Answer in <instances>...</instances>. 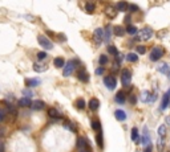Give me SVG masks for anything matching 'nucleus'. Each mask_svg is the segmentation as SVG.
<instances>
[{"mask_svg":"<svg viewBox=\"0 0 170 152\" xmlns=\"http://www.w3.org/2000/svg\"><path fill=\"white\" fill-rule=\"evenodd\" d=\"M108 64V57L105 54H102V56H100V65H105Z\"/></svg>","mask_w":170,"mask_h":152,"instance_id":"35","label":"nucleus"},{"mask_svg":"<svg viewBox=\"0 0 170 152\" xmlns=\"http://www.w3.org/2000/svg\"><path fill=\"white\" fill-rule=\"evenodd\" d=\"M65 126H67L68 128L71 130V131H76V128H75V126L72 124V123H69V122H65Z\"/></svg>","mask_w":170,"mask_h":152,"instance_id":"40","label":"nucleus"},{"mask_svg":"<svg viewBox=\"0 0 170 152\" xmlns=\"http://www.w3.org/2000/svg\"><path fill=\"white\" fill-rule=\"evenodd\" d=\"M25 84H27L28 88H35V86L40 85L41 81L39 78H31V79H27V81H25Z\"/></svg>","mask_w":170,"mask_h":152,"instance_id":"13","label":"nucleus"},{"mask_svg":"<svg viewBox=\"0 0 170 152\" xmlns=\"http://www.w3.org/2000/svg\"><path fill=\"white\" fill-rule=\"evenodd\" d=\"M169 102H170V90L168 93L164 95V98H162V103H161V110H165L166 107L169 106Z\"/></svg>","mask_w":170,"mask_h":152,"instance_id":"12","label":"nucleus"},{"mask_svg":"<svg viewBox=\"0 0 170 152\" xmlns=\"http://www.w3.org/2000/svg\"><path fill=\"white\" fill-rule=\"evenodd\" d=\"M138 130H137V128H133L132 130V140H133V142H134V143H138Z\"/></svg>","mask_w":170,"mask_h":152,"instance_id":"27","label":"nucleus"},{"mask_svg":"<svg viewBox=\"0 0 170 152\" xmlns=\"http://www.w3.org/2000/svg\"><path fill=\"white\" fill-rule=\"evenodd\" d=\"M128 8L130 9V12H137V11H138V7L134 5V4H129Z\"/></svg>","mask_w":170,"mask_h":152,"instance_id":"39","label":"nucleus"},{"mask_svg":"<svg viewBox=\"0 0 170 152\" xmlns=\"http://www.w3.org/2000/svg\"><path fill=\"white\" fill-rule=\"evenodd\" d=\"M102 73H104V69H102V68H97V69H96V74H97V75H101Z\"/></svg>","mask_w":170,"mask_h":152,"instance_id":"41","label":"nucleus"},{"mask_svg":"<svg viewBox=\"0 0 170 152\" xmlns=\"http://www.w3.org/2000/svg\"><path fill=\"white\" fill-rule=\"evenodd\" d=\"M126 60L130 61V62H136V61H138V56H137L136 53H129L128 56H126Z\"/></svg>","mask_w":170,"mask_h":152,"instance_id":"26","label":"nucleus"},{"mask_svg":"<svg viewBox=\"0 0 170 152\" xmlns=\"http://www.w3.org/2000/svg\"><path fill=\"white\" fill-rule=\"evenodd\" d=\"M78 152H90V151H89V150H80Z\"/></svg>","mask_w":170,"mask_h":152,"instance_id":"46","label":"nucleus"},{"mask_svg":"<svg viewBox=\"0 0 170 152\" xmlns=\"http://www.w3.org/2000/svg\"><path fill=\"white\" fill-rule=\"evenodd\" d=\"M37 58L40 60V61L44 60V58H47V53H45V52H39V53H37Z\"/></svg>","mask_w":170,"mask_h":152,"instance_id":"38","label":"nucleus"},{"mask_svg":"<svg viewBox=\"0 0 170 152\" xmlns=\"http://www.w3.org/2000/svg\"><path fill=\"white\" fill-rule=\"evenodd\" d=\"M104 84H105V86L109 90H114L117 82H116V78L113 77V75H108V77L104 78Z\"/></svg>","mask_w":170,"mask_h":152,"instance_id":"5","label":"nucleus"},{"mask_svg":"<svg viewBox=\"0 0 170 152\" xmlns=\"http://www.w3.org/2000/svg\"><path fill=\"white\" fill-rule=\"evenodd\" d=\"M114 35L116 36H118V37H122V36H124L125 35V29H124V28H122V27H120V25H118V27H114Z\"/></svg>","mask_w":170,"mask_h":152,"instance_id":"18","label":"nucleus"},{"mask_svg":"<svg viewBox=\"0 0 170 152\" xmlns=\"http://www.w3.org/2000/svg\"><path fill=\"white\" fill-rule=\"evenodd\" d=\"M142 144H144V146H145V147H147V146H150V137H149V135H147V130H145V134H144Z\"/></svg>","mask_w":170,"mask_h":152,"instance_id":"25","label":"nucleus"},{"mask_svg":"<svg viewBox=\"0 0 170 152\" xmlns=\"http://www.w3.org/2000/svg\"><path fill=\"white\" fill-rule=\"evenodd\" d=\"M105 12H106V15L109 17H114L116 15H117V11H116V8H113V7H108Z\"/></svg>","mask_w":170,"mask_h":152,"instance_id":"24","label":"nucleus"},{"mask_svg":"<svg viewBox=\"0 0 170 152\" xmlns=\"http://www.w3.org/2000/svg\"><path fill=\"white\" fill-rule=\"evenodd\" d=\"M4 118H5V113L3 110H0V122L4 121Z\"/></svg>","mask_w":170,"mask_h":152,"instance_id":"42","label":"nucleus"},{"mask_svg":"<svg viewBox=\"0 0 170 152\" xmlns=\"http://www.w3.org/2000/svg\"><path fill=\"white\" fill-rule=\"evenodd\" d=\"M126 32H128L129 35H136L137 33V28L134 25H128V28H126Z\"/></svg>","mask_w":170,"mask_h":152,"instance_id":"32","label":"nucleus"},{"mask_svg":"<svg viewBox=\"0 0 170 152\" xmlns=\"http://www.w3.org/2000/svg\"><path fill=\"white\" fill-rule=\"evenodd\" d=\"M37 40H39V44H40L44 49L49 50V49H52V48H53L52 41H50V40H49L48 37H45V36H39Z\"/></svg>","mask_w":170,"mask_h":152,"instance_id":"3","label":"nucleus"},{"mask_svg":"<svg viewBox=\"0 0 170 152\" xmlns=\"http://www.w3.org/2000/svg\"><path fill=\"white\" fill-rule=\"evenodd\" d=\"M158 134H160V136H164L166 134V126L165 124H161L160 128H158Z\"/></svg>","mask_w":170,"mask_h":152,"instance_id":"34","label":"nucleus"},{"mask_svg":"<svg viewBox=\"0 0 170 152\" xmlns=\"http://www.w3.org/2000/svg\"><path fill=\"white\" fill-rule=\"evenodd\" d=\"M31 104H32V101L29 99V98H21L20 101H19V106L20 107H31Z\"/></svg>","mask_w":170,"mask_h":152,"instance_id":"15","label":"nucleus"},{"mask_svg":"<svg viewBox=\"0 0 170 152\" xmlns=\"http://www.w3.org/2000/svg\"><path fill=\"white\" fill-rule=\"evenodd\" d=\"M141 99L144 101V102H149L150 101V93L149 91H144L141 94Z\"/></svg>","mask_w":170,"mask_h":152,"instance_id":"30","label":"nucleus"},{"mask_svg":"<svg viewBox=\"0 0 170 152\" xmlns=\"http://www.w3.org/2000/svg\"><path fill=\"white\" fill-rule=\"evenodd\" d=\"M44 107H45V103L43 102V101H40V99L33 101V102H32V104H31V108H32V110H36V111L43 110Z\"/></svg>","mask_w":170,"mask_h":152,"instance_id":"8","label":"nucleus"},{"mask_svg":"<svg viewBox=\"0 0 170 152\" xmlns=\"http://www.w3.org/2000/svg\"><path fill=\"white\" fill-rule=\"evenodd\" d=\"M76 106H77L78 110H84L85 106H86V103H85V101L82 98H78L77 101H76Z\"/></svg>","mask_w":170,"mask_h":152,"instance_id":"23","label":"nucleus"},{"mask_svg":"<svg viewBox=\"0 0 170 152\" xmlns=\"http://www.w3.org/2000/svg\"><path fill=\"white\" fill-rule=\"evenodd\" d=\"M77 78L80 79L81 82H88V81H89L88 71H86V70H84V69H81V70L78 71V74H77Z\"/></svg>","mask_w":170,"mask_h":152,"instance_id":"11","label":"nucleus"},{"mask_svg":"<svg viewBox=\"0 0 170 152\" xmlns=\"http://www.w3.org/2000/svg\"><path fill=\"white\" fill-rule=\"evenodd\" d=\"M88 106L89 108L92 111H96V110H99V107H100V101L97 99V98H92L89 101V103H88Z\"/></svg>","mask_w":170,"mask_h":152,"instance_id":"10","label":"nucleus"},{"mask_svg":"<svg viewBox=\"0 0 170 152\" xmlns=\"http://www.w3.org/2000/svg\"><path fill=\"white\" fill-rule=\"evenodd\" d=\"M114 117H116V119H117V121L124 122L125 119H126V114H125V111H122V110H116Z\"/></svg>","mask_w":170,"mask_h":152,"instance_id":"14","label":"nucleus"},{"mask_svg":"<svg viewBox=\"0 0 170 152\" xmlns=\"http://www.w3.org/2000/svg\"><path fill=\"white\" fill-rule=\"evenodd\" d=\"M75 70V61H68L64 66V71H63V75L64 77H69V75L73 73Z\"/></svg>","mask_w":170,"mask_h":152,"instance_id":"4","label":"nucleus"},{"mask_svg":"<svg viewBox=\"0 0 170 152\" xmlns=\"http://www.w3.org/2000/svg\"><path fill=\"white\" fill-rule=\"evenodd\" d=\"M102 40H104V29L97 28V29L95 31V42H96V45H100Z\"/></svg>","mask_w":170,"mask_h":152,"instance_id":"7","label":"nucleus"},{"mask_svg":"<svg viewBox=\"0 0 170 152\" xmlns=\"http://www.w3.org/2000/svg\"><path fill=\"white\" fill-rule=\"evenodd\" d=\"M164 53H165L164 48H161V46H155V48L151 49V53H150V60H151V61H158L162 56H164Z\"/></svg>","mask_w":170,"mask_h":152,"instance_id":"1","label":"nucleus"},{"mask_svg":"<svg viewBox=\"0 0 170 152\" xmlns=\"http://www.w3.org/2000/svg\"><path fill=\"white\" fill-rule=\"evenodd\" d=\"M168 77H169V78H170V71H169V74H168Z\"/></svg>","mask_w":170,"mask_h":152,"instance_id":"47","label":"nucleus"},{"mask_svg":"<svg viewBox=\"0 0 170 152\" xmlns=\"http://www.w3.org/2000/svg\"><path fill=\"white\" fill-rule=\"evenodd\" d=\"M128 7H129L128 3L120 2V3H117V5H116V9H118V11H126V9H128Z\"/></svg>","mask_w":170,"mask_h":152,"instance_id":"22","label":"nucleus"},{"mask_svg":"<svg viewBox=\"0 0 170 152\" xmlns=\"http://www.w3.org/2000/svg\"><path fill=\"white\" fill-rule=\"evenodd\" d=\"M146 52V48L144 45H138L137 46V53H140V54H144Z\"/></svg>","mask_w":170,"mask_h":152,"instance_id":"36","label":"nucleus"},{"mask_svg":"<svg viewBox=\"0 0 170 152\" xmlns=\"http://www.w3.org/2000/svg\"><path fill=\"white\" fill-rule=\"evenodd\" d=\"M116 102L118 103H124L125 102V93L124 91H118L116 95Z\"/></svg>","mask_w":170,"mask_h":152,"instance_id":"19","label":"nucleus"},{"mask_svg":"<svg viewBox=\"0 0 170 152\" xmlns=\"http://www.w3.org/2000/svg\"><path fill=\"white\" fill-rule=\"evenodd\" d=\"M96 137H97V144H99V147H100V148H102V147H104V143H102V132L100 131V132H99V135H97Z\"/></svg>","mask_w":170,"mask_h":152,"instance_id":"33","label":"nucleus"},{"mask_svg":"<svg viewBox=\"0 0 170 152\" xmlns=\"http://www.w3.org/2000/svg\"><path fill=\"white\" fill-rule=\"evenodd\" d=\"M158 71H161L162 74H169V71H170L169 65H168V64H161V65H158Z\"/></svg>","mask_w":170,"mask_h":152,"instance_id":"17","label":"nucleus"},{"mask_svg":"<svg viewBox=\"0 0 170 152\" xmlns=\"http://www.w3.org/2000/svg\"><path fill=\"white\" fill-rule=\"evenodd\" d=\"M108 52L112 53L113 56H118V54H120V53H118V50H117V48H116V46H113V45L108 46Z\"/></svg>","mask_w":170,"mask_h":152,"instance_id":"31","label":"nucleus"},{"mask_svg":"<svg viewBox=\"0 0 170 152\" xmlns=\"http://www.w3.org/2000/svg\"><path fill=\"white\" fill-rule=\"evenodd\" d=\"M77 148H78V151H80V150H88V148H89L88 142H86L85 137H78V140H77Z\"/></svg>","mask_w":170,"mask_h":152,"instance_id":"9","label":"nucleus"},{"mask_svg":"<svg viewBox=\"0 0 170 152\" xmlns=\"http://www.w3.org/2000/svg\"><path fill=\"white\" fill-rule=\"evenodd\" d=\"M157 147H158V151H160V152L164 151V147H165V140H164V137H160V139H158Z\"/></svg>","mask_w":170,"mask_h":152,"instance_id":"29","label":"nucleus"},{"mask_svg":"<svg viewBox=\"0 0 170 152\" xmlns=\"http://www.w3.org/2000/svg\"><path fill=\"white\" fill-rule=\"evenodd\" d=\"M48 115L50 118H60L61 117V114L56 110V108H49V110H48Z\"/></svg>","mask_w":170,"mask_h":152,"instance_id":"20","label":"nucleus"},{"mask_svg":"<svg viewBox=\"0 0 170 152\" xmlns=\"http://www.w3.org/2000/svg\"><path fill=\"white\" fill-rule=\"evenodd\" d=\"M92 127H93V130H97V131H100V130H101L100 122H93V123H92Z\"/></svg>","mask_w":170,"mask_h":152,"instance_id":"37","label":"nucleus"},{"mask_svg":"<svg viewBox=\"0 0 170 152\" xmlns=\"http://www.w3.org/2000/svg\"><path fill=\"white\" fill-rule=\"evenodd\" d=\"M151 36H153V31H151L150 28H144V29L140 32V40H144V41L151 38Z\"/></svg>","mask_w":170,"mask_h":152,"instance_id":"6","label":"nucleus"},{"mask_svg":"<svg viewBox=\"0 0 170 152\" xmlns=\"http://www.w3.org/2000/svg\"><path fill=\"white\" fill-rule=\"evenodd\" d=\"M145 152H151V146H147L146 150H145Z\"/></svg>","mask_w":170,"mask_h":152,"instance_id":"45","label":"nucleus"},{"mask_svg":"<svg viewBox=\"0 0 170 152\" xmlns=\"http://www.w3.org/2000/svg\"><path fill=\"white\" fill-rule=\"evenodd\" d=\"M130 102H132V103H134V102H136V97H133V95L130 97Z\"/></svg>","mask_w":170,"mask_h":152,"instance_id":"44","label":"nucleus"},{"mask_svg":"<svg viewBox=\"0 0 170 152\" xmlns=\"http://www.w3.org/2000/svg\"><path fill=\"white\" fill-rule=\"evenodd\" d=\"M85 11L88 13H93V11H95V4H93V3H86L85 4Z\"/></svg>","mask_w":170,"mask_h":152,"instance_id":"28","label":"nucleus"},{"mask_svg":"<svg viewBox=\"0 0 170 152\" xmlns=\"http://www.w3.org/2000/svg\"><path fill=\"white\" fill-rule=\"evenodd\" d=\"M130 81H132V73H130V70L128 69H124L121 73V82H122V86H125V88H128L130 85Z\"/></svg>","mask_w":170,"mask_h":152,"instance_id":"2","label":"nucleus"},{"mask_svg":"<svg viewBox=\"0 0 170 152\" xmlns=\"http://www.w3.org/2000/svg\"><path fill=\"white\" fill-rule=\"evenodd\" d=\"M53 64H55L56 68H63V66H65V61H64V58H61V57H57V58H55Z\"/></svg>","mask_w":170,"mask_h":152,"instance_id":"21","label":"nucleus"},{"mask_svg":"<svg viewBox=\"0 0 170 152\" xmlns=\"http://www.w3.org/2000/svg\"><path fill=\"white\" fill-rule=\"evenodd\" d=\"M23 93L25 94V95H27V98H29V97L32 95V93L29 91V90H23Z\"/></svg>","mask_w":170,"mask_h":152,"instance_id":"43","label":"nucleus"},{"mask_svg":"<svg viewBox=\"0 0 170 152\" xmlns=\"http://www.w3.org/2000/svg\"><path fill=\"white\" fill-rule=\"evenodd\" d=\"M33 69H35V71L43 73V71L48 70V66H47V65H43V64H35L33 65Z\"/></svg>","mask_w":170,"mask_h":152,"instance_id":"16","label":"nucleus"}]
</instances>
